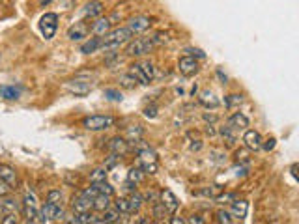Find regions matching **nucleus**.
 <instances>
[{
  "mask_svg": "<svg viewBox=\"0 0 299 224\" xmlns=\"http://www.w3.org/2000/svg\"><path fill=\"white\" fill-rule=\"evenodd\" d=\"M133 38H135V36L131 34V30L127 27L112 28L110 32H107L103 38H101V51H105V53L116 51V49H120L122 45L127 43V41H131Z\"/></svg>",
  "mask_w": 299,
  "mask_h": 224,
  "instance_id": "1",
  "label": "nucleus"
},
{
  "mask_svg": "<svg viewBox=\"0 0 299 224\" xmlns=\"http://www.w3.org/2000/svg\"><path fill=\"white\" fill-rule=\"evenodd\" d=\"M153 49H155V45L152 43V38H150V36H148V38H136L125 43V56L142 58V56L150 55Z\"/></svg>",
  "mask_w": 299,
  "mask_h": 224,
  "instance_id": "2",
  "label": "nucleus"
},
{
  "mask_svg": "<svg viewBox=\"0 0 299 224\" xmlns=\"http://www.w3.org/2000/svg\"><path fill=\"white\" fill-rule=\"evenodd\" d=\"M136 157H139V166L144 170V174H155L159 170L157 153L153 152L150 146H144L142 150H139V152H136Z\"/></svg>",
  "mask_w": 299,
  "mask_h": 224,
  "instance_id": "3",
  "label": "nucleus"
},
{
  "mask_svg": "<svg viewBox=\"0 0 299 224\" xmlns=\"http://www.w3.org/2000/svg\"><path fill=\"white\" fill-rule=\"evenodd\" d=\"M114 118L112 116H103V114H94V116H86L84 120H82V127L86 129V131H107L110 127L114 126Z\"/></svg>",
  "mask_w": 299,
  "mask_h": 224,
  "instance_id": "4",
  "label": "nucleus"
},
{
  "mask_svg": "<svg viewBox=\"0 0 299 224\" xmlns=\"http://www.w3.org/2000/svg\"><path fill=\"white\" fill-rule=\"evenodd\" d=\"M39 206H41V204H39L36 192H34L32 189H27V191H25V198H22V211H21V213L27 217V219H25L27 222H36Z\"/></svg>",
  "mask_w": 299,
  "mask_h": 224,
  "instance_id": "5",
  "label": "nucleus"
},
{
  "mask_svg": "<svg viewBox=\"0 0 299 224\" xmlns=\"http://www.w3.org/2000/svg\"><path fill=\"white\" fill-rule=\"evenodd\" d=\"M56 28H58V15H56V13H45V15L39 19V30H41L45 39L55 38Z\"/></svg>",
  "mask_w": 299,
  "mask_h": 224,
  "instance_id": "6",
  "label": "nucleus"
},
{
  "mask_svg": "<svg viewBox=\"0 0 299 224\" xmlns=\"http://www.w3.org/2000/svg\"><path fill=\"white\" fill-rule=\"evenodd\" d=\"M90 36V22L88 21H79L75 24H71L65 32V38L70 41H82Z\"/></svg>",
  "mask_w": 299,
  "mask_h": 224,
  "instance_id": "7",
  "label": "nucleus"
},
{
  "mask_svg": "<svg viewBox=\"0 0 299 224\" xmlns=\"http://www.w3.org/2000/svg\"><path fill=\"white\" fill-rule=\"evenodd\" d=\"M150 27H152V19L146 15H135L127 21V28L131 30L133 36H141L146 30H150Z\"/></svg>",
  "mask_w": 299,
  "mask_h": 224,
  "instance_id": "8",
  "label": "nucleus"
},
{
  "mask_svg": "<svg viewBox=\"0 0 299 224\" xmlns=\"http://www.w3.org/2000/svg\"><path fill=\"white\" fill-rule=\"evenodd\" d=\"M21 211H22V202L15 200V198L10 196V194L0 198V220L10 213H19L21 215Z\"/></svg>",
  "mask_w": 299,
  "mask_h": 224,
  "instance_id": "9",
  "label": "nucleus"
},
{
  "mask_svg": "<svg viewBox=\"0 0 299 224\" xmlns=\"http://www.w3.org/2000/svg\"><path fill=\"white\" fill-rule=\"evenodd\" d=\"M198 62L195 60V56H181L178 60V71L183 77H195L198 73Z\"/></svg>",
  "mask_w": 299,
  "mask_h": 224,
  "instance_id": "10",
  "label": "nucleus"
},
{
  "mask_svg": "<svg viewBox=\"0 0 299 224\" xmlns=\"http://www.w3.org/2000/svg\"><path fill=\"white\" fill-rule=\"evenodd\" d=\"M112 30V21H110V17H98V19H94V22H90V34L94 36H98V38H103L105 34L110 32Z\"/></svg>",
  "mask_w": 299,
  "mask_h": 224,
  "instance_id": "11",
  "label": "nucleus"
},
{
  "mask_svg": "<svg viewBox=\"0 0 299 224\" xmlns=\"http://www.w3.org/2000/svg\"><path fill=\"white\" fill-rule=\"evenodd\" d=\"M71 209H73V213H88V211H92V198L86 196L81 191L71 200Z\"/></svg>",
  "mask_w": 299,
  "mask_h": 224,
  "instance_id": "12",
  "label": "nucleus"
},
{
  "mask_svg": "<svg viewBox=\"0 0 299 224\" xmlns=\"http://www.w3.org/2000/svg\"><path fill=\"white\" fill-rule=\"evenodd\" d=\"M159 202L163 204L165 209L169 211V215H174L179 208V200L176 198V194L170 189H163V191L159 192Z\"/></svg>",
  "mask_w": 299,
  "mask_h": 224,
  "instance_id": "13",
  "label": "nucleus"
},
{
  "mask_svg": "<svg viewBox=\"0 0 299 224\" xmlns=\"http://www.w3.org/2000/svg\"><path fill=\"white\" fill-rule=\"evenodd\" d=\"M64 88L73 95H86V93L92 92V84L90 81H81V79H75V81H67L64 84Z\"/></svg>",
  "mask_w": 299,
  "mask_h": 224,
  "instance_id": "14",
  "label": "nucleus"
},
{
  "mask_svg": "<svg viewBox=\"0 0 299 224\" xmlns=\"http://www.w3.org/2000/svg\"><path fill=\"white\" fill-rule=\"evenodd\" d=\"M262 135L255 129H245L243 131V144L245 148L250 150V152H258L262 148Z\"/></svg>",
  "mask_w": 299,
  "mask_h": 224,
  "instance_id": "15",
  "label": "nucleus"
},
{
  "mask_svg": "<svg viewBox=\"0 0 299 224\" xmlns=\"http://www.w3.org/2000/svg\"><path fill=\"white\" fill-rule=\"evenodd\" d=\"M82 13H84L86 19L94 21V19H98V17H101L105 13V4L101 2V0H90V2L84 6Z\"/></svg>",
  "mask_w": 299,
  "mask_h": 224,
  "instance_id": "16",
  "label": "nucleus"
},
{
  "mask_svg": "<svg viewBox=\"0 0 299 224\" xmlns=\"http://www.w3.org/2000/svg\"><path fill=\"white\" fill-rule=\"evenodd\" d=\"M226 126H228L230 129H234L236 133L245 131V129L249 127V118L245 114H241V112H234V114L226 120Z\"/></svg>",
  "mask_w": 299,
  "mask_h": 224,
  "instance_id": "17",
  "label": "nucleus"
},
{
  "mask_svg": "<svg viewBox=\"0 0 299 224\" xmlns=\"http://www.w3.org/2000/svg\"><path fill=\"white\" fill-rule=\"evenodd\" d=\"M198 103L204 107V109H217L219 105H221V101L217 99V95L212 92V90H202L200 93H198Z\"/></svg>",
  "mask_w": 299,
  "mask_h": 224,
  "instance_id": "18",
  "label": "nucleus"
},
{
  "mask_svg": "<svg viewBox=\"0 0 299 224\" xmlns=\"http://www.w3.org/2000/svg\"><path fill=\"white\" fill-rule=\"evenodd\" d=\"M232 217L236 219L243 220L249 213V202L247 200H232V206H230V211H228Z\"/></svg>",
  "mask_w": 299,
  "mask_h": 224,
  "instance_id": "19",
  "label": "nucleus"
},
{
  "mask_svg": "<svg viewBox=\"0 0 299 224\" xmlns=\"http://www.w3.org/2000/svg\"><path fill=\"white\" fill-rule=\"evenodd\" d=\"M109 150H110V153H114L118 157H124L125 153L129 152V142L122 137H114V138H110Z\"/></svg>",
  "mask_w": 299,
  "mask_h": 224,
  "instance_id": "20",
  "label": "nucleus"
},
{
  "mask_svg": "<svg viewBox=\"0 0 299 224\" xmlns=\"http://www.w3.org/2000/svg\"><path fill=\"white\" fill-rule=\"evenodd\" d=\"M0 180L6 181L10 187H13L15 189L17 185H19V178H17V172L11 166H8V164H0Z\"/></svg>",
  "mask_w": 299,
  "mask_h": 224,
  "instance_id": "21",
  "label": "nucleus"
},
{
  "mask_svg": "<svg viewBox=\"0 0 299 224\" xmlns=\"http://www.w3.org/2000/svg\"><path fill=\"white\" fill-rule=\"evenodd\" d=\"M110 200H112V196H109V194H103V192H98L96 196H94L92 200V211H98V213H103L105 209L109 208Z\"/></svg>",
  "mask_w": 299,
  "mask_h": 224,
  "instance_id": "22",
  "label": "nucleus"
},
{
  "mask_svg": "<svg viewBox=\"0 0 299 224\" xmlns=\"http://www.w3.org/2000/svg\"><path fill=\"white\" fill-rule=\"evenodd\" d=\"M122 219V213H120V209L116 208L114 204H110L109 208L103 211V217L99 219V222H105V224H112V222H120Z\"/></svg>",
  "mask_w": 299,
  "mask_h": 224,
  "instance_id": "23",
  "label": "nucleus"
},
{
  "mask_svg": "<svg viewBox=\"0 0 299 224\" xmlns=\"http://www.w3.org/2000/svg\"><path fill=\"white\" fill-rule=\"evenodd\" d=\"M127 73H131V75L135 77L136 82H139V84H142V86H148V84L152 82V81H150V79L146 77V73L142 71V67H141V64H139V62H135V64H131L129 69H127Z\"/></svg>",
  "mask_w": 299,
  "mask_h": 224,
  "instance_id": "24",
  "label": "nucleus"
},
{
  "mask_svg": "<svg viewBox=\"0 0 299 224\" xmlns=\"http://www.w3.org/2000/svg\"><path fill=\"white\" fill-rule=\"evenodd\" d=\"M98 51H101V38H98V36L86 39V41L81 45L82 55H94V53H98Z\"/></svg>",
  "mask_w": 299,
  "mask_h": 224,
  "instance_id": "25",
  "label": "nucleus"
},
{
  "mask_svg": "<svg viewBox=\"0 0 299 224\" xmlns=\"http://www.w3.org/2000/svg\"><path fill=\"white\" fill-rule=\"evenodd\" d=\"M127 202H129V213L135 215V213H139V211H141V208L144 206V198H142L141 192L133 191L129 196H127Z\"/></svg>",
  "mask_w": 299,
  "mask_h": 224,
  "instance_id": "26",
  "label": "nucleus"
},
{
  "mask_svg": "<svg viewBox=\"0 0 299 224\" xmlns=\"http://www.w3.org/2000/svg\"><path fill=\"white\" fill-rule=\"evenodd\" d=\"M241 103H243V95L241 93H228V95H224V109L226 110H236L241 107Z\"/></svg>",
  "mask_w": 299,
  "mask_h": 224,
  "instance_id": "27",
  "label": "nucleus"
},
{
  "mask_svg": "<svg viewBox=\"0 0 299 224\" xmlns=\"http://www.w3.org/2000/svg\"><path fill=\"white\" fill-rule=\"evenodd\" d=\"M0 97L13 101V99L21 97V88L19 86H0Z\"/></svg>",
  "mask_w": 299,
  "mask_h": 224,
  "instance_id": "28",
  "label": "nucleus"
},
{
  "mask_svg": "<svg viewBox=\"0 0 299 224\" xmlns=\"http://www.w3.org/2000/svg\"><path fill=\"white\" fill-rule=\"evenodd\" d=\"M219 135H221V137L226 140V144H228V146H234L236 140H238V133H236L234 129H230L228 126L221 127V129H219Z\"/></svg>",
  "mask_w": 299,
  "mask_h": 224,
  "instance_id": "29",
  "label": "nucleus"
},
{
  "mask_svg": "<svg viewBox=\"0 0 299 224\" xmlns=\"http://www.w3.org/2000/svg\"><path fill=\"white\" fill-rule=\"evenodd\" d=\"M144 178H146V174H144V170H142L141 166H133V168H129V172H127V180L136 183V185L142 183Z\"/></svg>",
  "mask_w": 299,
  "mask_h": 224,
  "instance_id": "30",
  "label": "nucleus"
},
{
  "mask_svg": "<svg viewBox=\"0 0 299 224\" xmlns=\"http://www.w3.org/2000/svg\"><path fill=\"white\" fill-rule=\"evenodd\" d=\"M118 82L122 88H127V90H133V88L139 86V82H136V79L131 73H124V75L118 77Z\"/></svg>",
  "mask_w": 299,
  "mask_h": 224,
  "instance_id": "31",
  "label": "nucleus"
},
{
  "mask_svg": "<svg viewBox=\"0 0 299 224\" xmlns=\"http://www.w3.org/2000/svg\"><path fill=\"white\" fill-rule=\"evenodd\" d=\"M125 140L127 142H135V140H139V138L144 137V129H142L141 126H131L129 129H127V133H125Z\"/></svg>",
  "mask_w": 299,
  "mask_h": 224,
  "instance_id": "32",
  "label": "nucleus"
},
{
  "mask_svg": "<svg viewBox=\"0 0 299 224\" xmlns=\"http://www.w3.org/2000/svg\"><path fill=\"white\" fill-rule=\"evenodd\" d=\"M152 215L155 217L157 220H167V217H169V211L165 209V206L161 202H153L152 204Z\"/></svg>",
  "mask_w": 299,
  "mask_h": 224,
  "instance_id": "33",
  "label": "nucleus"
},
{
  "mask_svg": "<svg viewBox=\"0 0 299 224\" xmlns=\"http://www.w3.org/2000/svg\"><path fill=\"white\" fill-rule=\"evenodd\" d=\"M45 202L55 204V206H64V194H62V191H58V189H53V191H49Z\"/></svg>",
  "mask_w": 299,
  "mask_h": 224,
  "instance_id": "34",
  "label": "nucleus"
},
{
  "mask_svg": "<svg viewBox=\"0 0 299 224\" xmlns=\"http://www.w3.org/2000/svg\"><path fill=\"white\" fill-rule=\"evenodd\" d=\"M107 180V168H96L90 174V183H101V181Z\"/></svg>",
  "mask_w": 299,
  "mask_h": 224,
  "instance_id": "35",
  "label": "nucleus"
},
{
  "mask_svg": "<svg viewBox=\"0 0 299 224\" xmlns=\"http://www.w3.org/2000/svg\"><path fill=\"white\" fill-rule=\"evenodd\" d=\"M112 204H114L116 208L120 209V213H122V215H131L129 213V202H127V196L116 198V200Z\"/></svg>",
  "mask_w": 299,
  "mask_h": 224,
  "instance_id": "36",
  "label": "nucleus"
},
{
  "mask_svg": "<svg viewBox=\"0 0 299 224\" xmlns=\"http://www.w3.org/2000/svg\"><path fill=\"white\" fill-rule=\"evenodd\" d=\"M142 67V71L146 73V77L150 79V81H153L155 79V66H153L152 62H139Z\"/></svg>",
  "mask_w": 299,
  "mask_h": 224,
  "instance_id": "37",
  "label": "nucleus"
},
{
  "mask_svg": "<svg viewBox=\"0 0 299 224\" xmlns=\"http://www.w3.org/2000/svg\"><path fill=\"white\" fill-rule=\"evenodd\" d=\"M105 97L109 99V101H116V103H120L122 101V92L120 90H116V88H107L105 90Z\"/></svg>",
  "mask_w": 299,
  "mask_h": 224,
  "instance_id": "38",
  "label": "nucleus"
},
{
  "mask_svg": "<svg viewBox=\"0 0 299 224\" xmlns=\"http://www.w3.org/2000/svg\"><path fill=\"white\" fill-rule=\"evenodd\" d=\"M210 155H212L213 163H224V161H226V153H224L223 150H212Z\"/></svg>",
  "mask_w": 299,
  "mask_h": 224,
  "instance_id": "39",
  "label": "nucleus"
},
{
  "mask_svg": "<svg viewBox=\"0 0 299 224\" xmlns=\"http://www.w3.org/2000/svg\"><path fill=\"white\" fill-rule=\"evenodd\" d=\"M232 215L226 211V209H219L217 211V222H224V224H230L232 222Z\"/></svg>",
  "mask_w": 299,
  "mask_h": 224,
  "instance_id": "40",
  "label": "nucleus"
},
{
  "mask_svg": "<svg viewBox=\"0 0 299 224\" xmlns=\"http://www.w3.org/2000/svg\"><path fill=\"white\" fill-rule=\"evenodd\" d=\"M142 198H144V204H146V202H152L153 204V202H157V200H159V192L152 189V191L144 192V194H142Z\"/></svg>",
  "mask_w": 299,
  "mask_h": 224,
  "instance_id": "41",
  "label": "nucleus"
},
{
  "mask_svg": "<svg viewBox=\"0 0 299 224\" xmlns=\"http://www.w3.org/2000/svg\"><path fill=\"white\" fill-rule=\"evenodd\" d=\"M249 153H250V150H241V152H236V163H247L249 161Z\"/></svg>",
  "mask_w": 299,
  "mask_h": 224,
  "instance_id": "42",
  "label": "nucleus"
},
{
  "mask_svg": "<svg viewBox=\"0 0 299 224\" xmlns=\"http://www.w3.org/2000/svg\"><path fill=\"white\" fill-rule=\"evenodd\" d=\"M11 191H13V187H10L6 181L0 180V198L2 196H8V194H11Z\"/></svg>",
  "mask_w": 299,
  "mask_h": 224,
  "instance_id": "43",
  "label": "nucleus"
},
{
  "mask_svg": "<svg viewBox=\"0 0 299 224\" xmlns=\"http://www.w3.org/2000/svg\"><path fill=\"white\" fill-rule=\"evenodd\" d=\"M144 116H146V118H157V107H155V105H150V107H146V109H144Z\"/></svg>",
  "mask_w": 299,
  "mask_h": 224,
  "instance_id": "44",
  "label": "nucleus"
},
{
  "mask_svg": "<svg viewBox=\"0 0 299 224\" xmlns=\"http://www.w3.org/2000/svg\"><path fill=\"white\" fill-rule=\"evenodd\" d=\"M273 148H275V138H267V140H262V148H260V150L271 152Z\"/></svg>",
  "mask_w": 299,
  "mask_h": 224,
  "instance_id": "45",
  "label": "nucleus"
},
{
  "mask_svg": "<svg viewBox=\"0 0 299 224\" xmlns=\"http://www.w3.org/2000/svg\"><path fill=\"white\" fill-rule=\"evenodd\" d=\"M118 155H114V153H110V157H109V161H107V163L103 164L105 168L109 170V168H112V166H116V163H118Z\"/></svg>",
  "mask_w": 299,
  "mask_h": 224,
  "instance_id": "46",
  "label": "nucleus"
},
{
  "mask_svg": "<svg viewBox=\"0 0 299 224\" xmlns=\"http://www.w3.org/2000/svg\"><path fill=\"white\" fill-rule=\"evenodd\" d=\"M217 204H228L230 200H236V194H223V196H215Z\"/></svg>",
  "mask_w": 299,
  "mask_h": 224,
  "instance_id": "47",
  "label": "nucleus"
},
{
  "mask_svg": "<svg viewBox=\"0 0 299 224\" xmlns=\"http://www.w3.org/2000/svg\"><path fill=\"white\" fill-rule=\"evenodd\" d=\"M187 53H191L189 56H196V58H200V60H204V58H206V55H204L200 49H187Z\"/></svg>",
  "mask_w": 299,
  "mask_h": 224,
  "instance_id": "48",
  "label": "nucleus"
},
{
  "mask_svg": "<svg viewBox=\"0 0 299 224\" xmlns=\"http://www.w3.org/2000/svg\"><path fill=\"white\" fill-rule=\"evenodd\" d=\"M202 120L206 121V123H215V121H217V116H215V114H208V112H204V114H202Z\"/></svg>",
  "mask_w": 299,
  "mask_h": 224,
  "instance_id": "49",
  "label": "nucleus"
},
{
  "mask_svg": "<svg viewBox=\"0 0 299 224\" xmlns=\"http://www.w3.org/2000/svg\"><path fill=\"white\" fill-rule=\"evenodd\" d=\"M206 135H210V137H215V135H217V129H215L213 123H208L206 126Z\"/></svg>",
  "mask_w": 299,
  "mask_h": 224,
  "instance_id": "50",
  "label": "nucleus"
},
{
  "mask_svg": "<svg viewBox=\"0 0 299 224\" xmlns=\"http://www.w3.org/2000/svg\"><path fill=\"white\" fill-rule=\"evenodd\" d=\"M185 222H191V224H204V219H200V217H198V215H193V217H191V219H187L185 220Z\"/></svg>",
  "mask_w": 299,
  "mask_h": 224,
  "instance_id": "51",
  "label": "nucleus"
},
{
  "mask_svg": "<svg viewBox=\"0 0 299 224\" xmlns=\"http://www.w3.org/2000/svg\"><path fill=\"white\" fill-rule=\"evenodd\" d=\"M169 222H170V224H183V222H185V219H181V217H174V219H170Z\"/></svg>",
  "mask_w": 299,
  "mask_h": 224,
  "instance_id": "52",
  "label": "nucleus"
},
{
  "mask_svg": "<svg viewBox=\"0 0 299 224\" xmlns=\"http://www.w3.org/2000/svg\"><path fill=\"white\" fill-rule=\"evenodd\" d=\"M290 170H292V176H294L295 180H297V172H295V170H297V164H292V168H290Z\"/></svg>",
  "mask_w": 299,
  "mask_h": 224,
  "instance_id": "53",
  "label": "nucleus"
},
{
  "mask_svg": "<svg viewBox=\"0 0 299 224\" xmlns=\"http://www.w3.org/2000/svg\"><path fill=\"white\" fill-rule=\"evenodd\" d=\"M0 62H2V53H0Z\"/></svg>",
  "mask_w": 299,
  "mask_h": 224,
  "instance_id": "54",
  "label": "nucleus"
}]
</instances>
